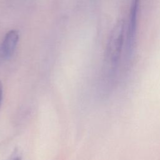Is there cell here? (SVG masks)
Returning <instances> with one entry per match:
<instances>
[{
	"mask_svg": "<svg viewBox=\"0 0 160 160\" xmlns=\"http://www.w3.org/2000/svg\"><path fill=\"white\" fill-rule=\"evenodd\" d=\"M19 39V34L17 30L8 32L0 47V56L4 59H9L14 54Z\"/></svg>",
	"mask_w": 160,
	"mask_h": 160,
	"instance_id": "cell-3",
	"label": "cell"
},
{
	"mask_svg": "<svg viewBox=\"0 0 160 160\" xmlns=\"http://www.w3.org/2000/svg\"><path fill=\"white\" fill-rule=\"evenodd\" d=\"M126 34V22L122 18L114 24L108 38L105 50V62L112 70H114L124 52Z\"/></svg>",
	"mask_w": 160,
	"mask_h": 160,
	"instance_id": "cell-1",
	"label": "cell"
},
{
	"mask_svg": "<svg viewBox=\"0 0 160 160\" xmlns=\"http://www.w3.org/2000/svg\"><path fill=\"white\" fill-rule=\"evenodd\" d=\"M140 1V0H132L129 8L128 19L126 26L124 49V56L127 60H129L132 55L136 42Z\"/></svg>",
	"mask_w": 160,
	"mask_h": 160,
	"instance_id": "cell-2",
	"label": "cell"
},
{
	"mask_svg": "<svg viewBox=\"0 0 160 160\" xmlns=\"http://www.w3.org/2000/svg\"><path fill=\"white\" fill-rule=\"evenodd\" d=\"M8 160H21V157L17 153H14Z\"/></svg>",
	"mask_w": 160,
	"mask_h": 160,
	"instance_id": "cell-4",
	"label": "cell"
},
{
	"mask_svg": "<svg viewBox=\"0 0 160 160\" xmlns=\"http://www.w3.org/2000/svg\"><path fill=\"white\" fill-rule=\"evenodd\" d=\"M2 95H3V88H2V84L0 80V106L1 105L2 100Z\"/></svg>",
	"mask_w": 160,
	"mask_h": 160,
	"instance_id": "cell-5",
	"label": "cell"
}]
</instances>
